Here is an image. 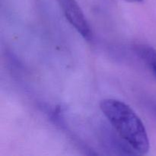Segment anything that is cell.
Returning a JSON list of instances; mask_svg holds the SVG:
<instances>
[{"mask_svg":"<svg viewBox=\"0 0 156 156\" xmlns=\"http://www.w3.org/2000/svg\"><path fill=\"white\" fill-rule=\"evenodd\" d=\"M100 109L120 138L137 154L145 155L150 149L149 136L143 121L128 105L120 100L105 98Z\"/></svg>","mask_w":156,"mask_h":156,"instance_id":"1","label":"cell"},{"mask_svg":"<svg viewBox=\"0 0 156 156\" xmlns=\"http://www.w3.org/2000/svg\"><path fill=\"white\" fill-rule=\"evenodd\" d=\"M67 21L85 39L92 38V30L76 0H57Z\"/></svg>","mask_w":156,"mask_h":156,"instance_id":"2","label":"cell"},{"mask_svg":"<svg viewBox=\"0 0 156 156\" xmlns=\"http://www.w3.org/2000/svg\"><path fill=\"white\" fill-rule=\"evenodd\" d=\"M136 51L143 60L148 64L156 76V50L152 47L139 44L136 46Z\"/></svg>","mask_w":156,"mask_h":156,"instance_id":"3","label":"cell"},{"mask_svg":"<svg viewBox=\"0 0 156 156\" xmlns=\"http://www.w3.org/2000/svg\"><path fill=\"white\" fill-rule=\"evenodd\" d=\"M125 1L132 3H142L143 2V0H125Z\"/></svg>","mask_w":156,"mask_h":156,"instance_id":"4","label":"cell"}]
</instances>
